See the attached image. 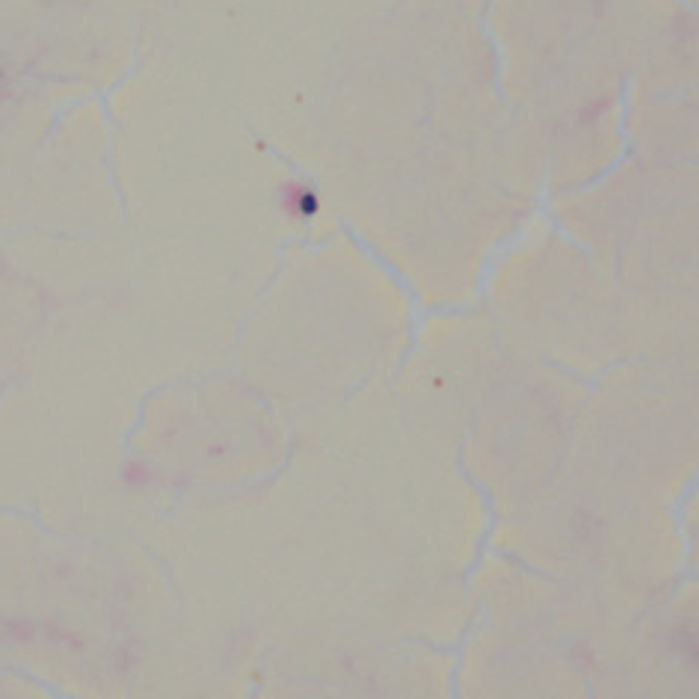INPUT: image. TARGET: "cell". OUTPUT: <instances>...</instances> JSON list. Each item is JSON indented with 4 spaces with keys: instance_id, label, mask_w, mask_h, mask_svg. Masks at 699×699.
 Here are the masks:
<instances>
[{
    "instance_id": "obj_1",
    "label": "cell",
    "mask_w": 699,
    "mask_h": 699,
    "mask_svg": "<svg viewBox=\"0 0 699 699\" xmlns=\"http://www.w3.org/2000/svg\"><path fill=\"white\" fill-rule=\"evenodd\" d=\"M291 190V211L297 217H314L317 214V193L311 187H288Z\"/></svg>"
},
{
    "instance_id": "obj_2",
    "label": "cell",
    "mask_w": 699,
    "mask_h": 699,
    "mask_svg": "<svg viewBox=\"0 0 699 699\" xmlns=\"http://www.w3.org/2000/svg\"><path fill=\"white\" fill-rule=\"evenodd\" d=\"M125 483H131V486H143V483H149V468L140 466V463L128 466L125 468Z\"/></svg>"
}]
</instances>
